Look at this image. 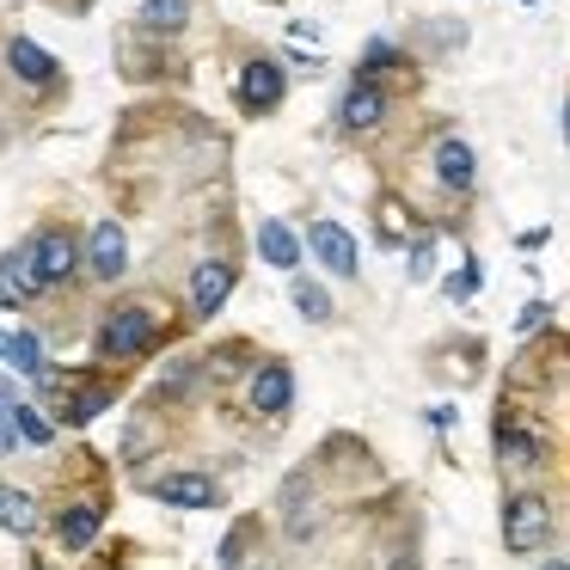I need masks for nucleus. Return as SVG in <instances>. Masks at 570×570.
<instances>
[{
    "mask_svg": "<svg viewBox=\"0 0 570 570\" xmlns=\"http://www.w3.org/2000/svg\"><path fill=\"white\" fill-rule=\"evenodd\" d=\"M38 295H50V288H43V276H38L31 246L19 239L13 252H0V313H19L26 301H38Z\"/></svg>",
    "mask_w": 570,
    "mask_h": 570,
    "instance_id": "nucleus-10",
    "label": "nucleus"
},
{
    "mask_svg": "<svg viewBox=\"0 0 570 570\" xmlns=\"http://www.w3.org/2000/svg\"><path fill=\"white\" fill-rule=\"evenodd\" d=\"M13 448H19V435H13V417H7V411H0V460L13 454Z\"/></svg>",
    "mask_w": 570,
    "mask_h": 570,
    "instance_id": "nucleus-29",
    "label": "nucleus"
},
{
    "mask_svg": "<svg viewBox=\"0 0 570 570\" xmlns=\"http://www.w3.org/2000/svg\"><path fill=\"white\" fill-rule=\"evenodd\" d=\"M38 497L19 491V484H0V533H13V540H31L38 533Z\"/></svg>",
    "mask_w": 570,
    "mask_h": 570,
    "instance_id": "nucleus-19",
    "label": "nucleus"
},
{
    "mask_svg": "<svg viewBox=\"0 0 570 570\" xmlns=\"http://www.w3.org/2000/svg\"><path fill=\"white\" fill-rule=\"evenodd\" d=\"M307 252L337 276V283H356V276H362V252H356V239H350L344 222H325V215H320V222L307 227Z\"/></svg>",
    "mask_w": 570,
    "mask_h": 570,
    "instance_id": "nucleus-8",
    "label": "nucleus"
},
{
    "mask_svg": "<svg viewBox=\"0 0 570 570\" xmlns=\"http://www.w3.org/2000/svg\"><path fill=\"white\" fill-rule=\"evenodd\" d=\"M552 540V503H546L540 491H509L503 503V546L515 558L540 552V546Z\"/></svg>",
    "mask_w": 570,
    "mask_h": 570,
    "instance_id": "nucleus-3",
    "label": "nucleus"
},
{
    "mask_svg": "<svg viewBox=\"0 0 570 570\" xmlns=\"http://www.w3.org/2000/svg\"><path fill=\"white\" fill-rule=\"evenodd\" d=\"M288 301H295V313H301L307 325H325V320L337 313V307H332V288H325V283H313V276H295Z\"/></svg>",
    "mask_w": 570,
    "mask_h": 570,
    "instance_id": "nucleus-21",
    "label": "nucleus"
},
{
    "mask_svg": "<svg viewBox=\"0 0 570 570\" xmlns=\"http://www.w3.org/2000/svg\"><path fill=\"white\" fill-rule=\"evenodd\" d=\"M564 141H570V105H564Z\"/></svg>",
    "mask_w": 570,
    "mask_h": 570,
    "instance_id": "nucleus-33",
    "label": "nucleus"
},
{
    "mask_svg": "<svg viewBox=\"0 0 570 570\" xmlns=\"http://www.w3.org/2000/svg\"><path fill=\"white\" fill-rule=\"evenodd\" d=\"M26 246H31V258H38L43 288H68L80 271H87V246H80V234H75V227H62V222H43Z\"/></svg>",
    "mask_w": 570,
    "mask_h": 570,
    "instance_id": "nucleus-2",
    "label": "nucleus"
},
{
    "mask_svg": "<svg viewBox=\"0 0 570 570\" xmlns=\"http://www.w3.org/2000/svg\"><path fill=\"white\" fill-rule=\"evenodd\" d=\"M87 276L92 283H124L129 276V234L117 215H99L87 234Z\"/></svg>",
    "mask_w": 570,
    "mask_h": 570,
    "instance_id": "nucleus-5",
    "label": "nucleus"
},
{
    "mask_svg": "<svg viewBox=\"0 0 570 570\" xmlns=\"http://www.w3.org/2000/svg\"><path fill=\"white\" fill-rule=\"evenodd\" d=\"M386 124V92L381 87H350L344 92V105H337V129H344V136H368V129H381Z\"/></svg>",
    "mask_w": 570,
    "mask_h": 570,
    "instance_id": "nucleus-15",
    "label": "nucleus"
},
{
    "mask_svg": "<svg viewBox=\"0 0 570 570\" xmlns=\"http://www.w3.org/2000/svg\"><path fill=\"white\" fill-rule=\"evenodd\" d=\"M7 417H13V435H19L26 448H50V442H56V423L43 417L38 399H19V405H7Z\"/></svg>",
    "mask_w": 570,
    "mask_h": 570,
    "instance_id": "nucleus-20",
    "label": "nucleus"
},
{
    "mask_svg": "<svg viewBox=\"0 0 570 570\" xmlns=\"http://www.w3.org/2000/svg\"><path fill=\"white\" fill-rule=\"evenodd\" d=\"M239 288V264L234 258H203L190 264V320H215L227 307V295Z\"/></svg>",
    "mask_w": 570,
    "mask_h": 570,
    "instance_id": "nucleus-6",
    "label": "nucleus"
},
{
    "mask_svg": "<svg viewBox=\"0 0 570 570\" xmlns=\"http://www.w3.org/2000/svg\"><path fill=\"white\" fill-rule=\"evenodd\" d=\"M479 288H484V264L479 258H466L454 276H448V301H472Z\"/></svg>",
    "mask_w": 570,
    "mask_h": 570,
    "instance_id": "nucleus-24",
    "label": "nucleus"
},
{
    "mask_svg": "<svg viewBox=\"0 0 570 570\" xmlns=\"http://www.w3.org/2000/svg\"><path fill=\"white\" fill-rule=\"evenodd\" d=\"M190 13H197L190 0H141V7H136V31H141V38H178V31L190 26Z\"/></svg>",
    "mask_w": 570,
    "mask_h": 570,
    "instance_id": "nucleus-18",
    "label": "nucleus"
},
{
    "mask_svg": "<svg viewBox=\"0 0 570 570\" xmlns=\"http://www.w3.org/2000/svg\"><path fill=\"white\" fill-rule=\"evenodd\" d=\"M435 276V234H417V246H411V283H430Z\"/></svg>",
    "mask_w": 570,
    "mask_h": 570,
    "instance_id": "nucleus-27",
    "label": "nucleus"
},
{
    "mask_svg": "<svg viewBox=\"0 0 570 570\" xmlns=\"http://www.w3.org/2000/svg\"><path fill=\"white\" fill-rule=\"evenodd\" d=\"M99 528H105L99 497H75V503L56 509V546H62V552H87V546L99 540Z\"/></svg>",
    "mask_w": 570,
    "mask_h": 570,
    "instance_id": "nucleus-13",
    "label": "nucleus"
},
{
    "mask_svg": "<svg viewBox=\"0 0 570 570\" xmlns=\"http://www.w3.org/2000/svg\"><path fill=\"white\" fill-rule=\"evenodd\" d=\"M7 405H19V381H13L7 368H0V411H7Z\"/></svg>",
    "mask_w": 570,
    "mask_h": 570,
    "instance_id": "nucleus-30",
    "label": "nucleus"
},
{
    "mask_svg": "<svg viewBox=\"0 0 570 570\" xmlns=\"http://www.w3.org/2000/svg\"><path fill=\"white\" fill-rule=\"evenodd\" d=\"M92 350H99V362H141V356H154V350H160V307H148V301L105 307Z\"/></svg>",
    "mask_w": 570,
    "mask_h": 570,
    "instance_id": "nucleus-1",
    "label": "nucleus"
},
{
    "mask_svg": "<svg viewBox=\"0 0 570 570\" xmlns=\"http://www.w3.org/2000/svg\"><path fill=\"white\" fill-rule=\"evenodd\" d=\"M111 405H117V386H111V381H92V374H80L75 393L56 405V423H62V430H87V423H99Z\"/></svg>",
    "mask_w": 570,
    "mask_h": 570,
    "instance_id": "nucleus-12",
    "label": "nucleus"
},
{
    "mask_svg": "<svg viewBox=\"0 0 570 570\" xmlns=\"http://www.w3.org/2000/svg\"><path fill=\"white\" fill-rule=\"evenodd\" d=\"M540 570H570V558H546V564Z\"/></svg>",
    "mask_w": 570,
    "mask_h": 570,
    "instance_id": "nucleus-31",
    "label": "nucleus"
},
{
    "mask_svg": "<svg viewBox=\"0 0 570 570\" xmlns=\"http://www.w3.org/2000/svg\"><path fill=\"white\" fill-rule=\"evenodd\" d=\"M7 368L26 374V381H38L43 368H50V356H43V337L38 332H13V350H7Z\"/></svg>",
    "mask_w": 570,
    "mask_h": 570,
    "instance_id": "nucleus-22",
    "label": "nucleus"
},
{
    "mask_svg": "<svg viewBox=\"0 0 570 570\" xmlns=\"http://www.w3.org/2000/svg\"><path fill=\"white\" fill-rule=\"evenodd\" d=\"M435 185L454 190V197H466L479 185V154H472V141H460V136L435 141Z\"/></svg>",
    "mask_w": 570,
    "mask_h": 570,
    "instance_id": "nucleus-14",
    "label": "nucleus"
},
{
    "mask_svg": "<svg viewBox=\"0 0 570 570\" xmlns=\"http://www.w3.org/2000/svg\"><path fill=\"white\" fill-rule=\"evenodd\" d=\"M301 252H307V239H301L283 215L258 222V258L271 264V271H301Z\"/></svg>",
    "mask_w": 570,
    "mask_h": 570,
    "instance_id": "nucleus-16",
    "label": "nucleus"
},
{
    "mask_svg": "<svg viewBox=\"0 0 570 570\" xmlns=\"http://www.w3.org/2000/svg\"><path fill=\"white\" fill-rule=\"evenodd\" d=\"M148 497L166 509H222V484L209 479V472H160V479H148Z\"/></svg>",
    "mask_w": 570,
    "mask_h": 570,
    "instance_id": "nucleus-9",
    "label": "nucleus"
},
{
    "mask_svg": "<svg viewBox=\"0 0 570 570\" xmlns=\"http://www.w3.org/2000/svg\"><path fill=\"white\" fill-rule=\"evenodd\" d=\"M246 540H252V521H239V528L215 546V564H222V570H246Z\"/></svg>",
    "mask_w": 570,
    "mask_h": 570,
    "instance_id": "nucleus-23",
    "label": "nucleus"
},
{
    "mask_svg": "<svg viewBox=\"0 0 570 570\" xmlns=\"http://www.w3.org/2000/svg\"><path fill=\"white\" fill-rule=\"evenodd\" d=\"M7 75L19 80V87H31V92H56L62 87V62H56L43 43H31V38H7Z\"/></svg>",
    "mask_w": 570,
    "mask_h": 570,
    "instance_id": "nucleus-11",
    "label": "nucleus"
},
{
    "mask_svg": "<svg viewBox=\"0 0 570 570\" xmlns=\"http://www.w3.org/2000/svg\"><path fill=\"white\" fill-rule=\"evenodd\" d=\"M246 405H252V417H283L295 405V368L283 356H264L246 381Z\"/></svg>",
    "mask_w": 570,
    "mask_h": 570,
    "instance_id": "nucleus-7",
    "label": "nucleus"
},
{
    "mask_svg": "<svg viewBox=\"0 0 570 570\" xmlns=\"http://www.w3.org/2000/svg\"><path fill=\"white\" fill-rule=\"evenodd\" d=\"M552 325V301H528V307L515 313V337H533V332H546Z\"/></svg>",
    "mask_w": 570,
    "mask_h": 570,
    "instance_id": "nucleus-26",
    "label": "nucleus"
},
{
    "mask_svg": "<svg viewBox=\"0 0 570 570\" xmlns=\"http://www.w3.org/2000/svg\"><path fill=\"white\" fill-rule=\"evenodd\" d=\"M381 570H423V558L411 552V546H393V552L381 558Z\"/></svg>",
    "mask_w": 570,
    "mask_h": 570,
    "instance_id": "nucleus-28",
    "label": "nucleus"
},
{
    "mask_svg": "<svg viewBox=\"0 0 570 570\" xmlns=\"http://www.w3.org/2000/svg\"><path fill=\"white\" fill-rule=\"evenodd\" d=\"M399 62V50H393V43H368V50H362V87H374V75H386V68H393Z\"/></svg>",
    "mask_w": 570,
    "mask_h": 570,
    "instance_id": "nucleus-25",
    "label": "nucleus"
},
{
    "mask_svg": "<svg viewBox=\"0 0 570 570\" xmlns=\"http://www.w3.org/2000/svg\"><path fill=\"white\" fill-rule=\"evenodd\" d=\"M497 454H503V466H546V442L540 430H528V423L515 417H497Z\"/></svg>",
    "mask_w": 570,
    "mask_h": 570,
    "instance_id": "nucleus-17",
    "label": "nucleus"
},
{
    "mask_svg": "<svg viewBox=\"0 0 570 570\" xmlns=\"http://www.w3.org/2000/svg\"><path fill=\"white\" fill-rule=\"evenodd\" d=\"M234 99H239V111H246V117L276 111V105L288 99V68L276 62V56H252V62H239Z\"/></svg>",
    "mask_w": 570,
    "mask_h": 570,
    "instance_id": "nucleus-4",
    "label": "nucleus"
},
{
    "mask_svg": "<svg viewBox=\"0 0 570 570\" xmlns=\"http://www.w3.org/2000/svg\"><path fill=\"white\" fill-rule=\"evenodd\" d=\"M528 7H533V0H528Z\"/></svg>",
    "mask_w": 570,
    "mask_h": 570,
    "instance_id": "nucleus-34",
    "label": "nucleus"
},
{
    "mask_svg": "<svg viewBox=\"0 0 570 570\" xmlns=\"http://www.w3.org/2000/svg\"><path fill=\"white\" fill-rule=\"evenodd\" d=\"M7 350H13V332H0V362H7Z\"/></svg>",
    "mask_w": 570,
    "mask_h": 570,
    "instance_id": "nucleus-32",
    "label": "nucleus"
}]
</instances>
